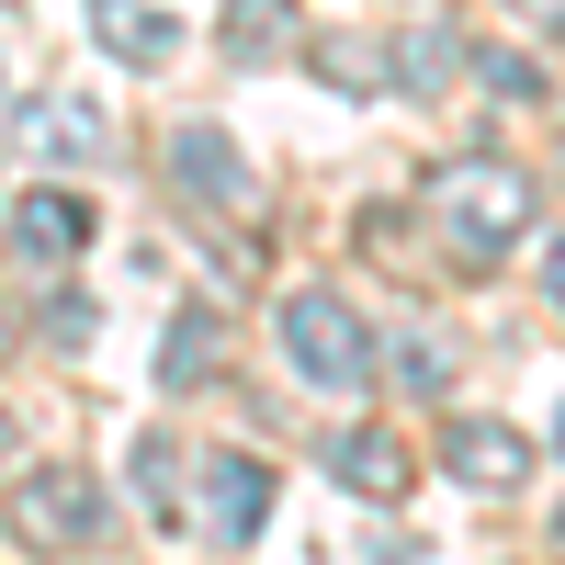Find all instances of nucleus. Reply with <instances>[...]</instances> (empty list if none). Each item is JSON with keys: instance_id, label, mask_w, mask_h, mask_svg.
<instances>
[{"instance_id": "f257e3e1", "label": "nucleus", "mask_w": 565, "mask_h": 565, "mask_svg": "<svg viewBox=\"0 0 565 565\" xmlns=\"http://www.w3.org/2000/svg\"><path fill=\"white\" fill-rule=\"evenodd\" d=\"M103 521H114V509H103V487H90L79 463H34V476L12 487V532H23L34 554H90Z\"/></svg>"}, {"instance_id": "f03ea898", "label": "nucleus", "mask_w": 565, "mask_h": 565, "mask_svg": "<svg viewBox=\"0 0 565 565\" xmlns=\"http://www.w3.org/2000/svg\"><path fill=\"white\" fill-rule=\"evenodd\" d=\"M282 351H295L306 385H328V396H362L373 385V340H362V317L340 295H295V306H282Z\"/></svg>"}, {"instance_id": "7ed1b4c3", "label": "nucleus", "mask_w": 565, "mask_h": 565, "mask_svg": "<svg viewBox=\"0 0 565 565\" xmlns=\"http://www.w3.org/2000/svg\"><path fill=\"white\" fill-rule=\"evenodd\" d=\"M430 215L452 226L463 260H487V249H509V238L532 226V181H521V170H452L441 193H430Z\"/></svg>"}, {"instance_id": "20e7f679", "label": "nucleus", "mask_w": 565, "mask_h": 565, "mask_svg": "<svg viewBox=\"0 0 565 565\" xmlns=\"http://www.w3.org/2000/svg\"><path fill=\"white\" fill-rule=\"evenodd\" d=\"M260 509H271V476H260L249 452H215V463H204V532L238 554V543L260 532Z\"/></svg>"}, {"instance_id": "39448f33", "label": "nucleus", "mask_w": 565, "mask_h": 565, "mask_svg": "<svg viewBox=\"0 0 565 565\" xmlns=\"http://www.w3.org/2000/svg\"><path fill=\"white\" fill-rule=\"evenodd\" d=\"M170 181H181L193 204H249V170H238V148H226L215 125H181V136H170Z\"/></svg>"}, {"instance_id": "423d86ee", "label": "nucleus", "mask_w": 565, "mask_h": 565, "mask_svg": "<svg viewBox=\"0 0 565 565\" xmlns=\"http://www.w3.org/2000/svg\"><path fill=\"white\" fill-rule=\"evenodd\" d=\"M79 238H90L79 193H23V204H12V249H23V260H45V271H57Z\"/></svg>"}, {"instance_id": "0eeeda50", "label": "nucleus", "mask_w": 565, "mask_h": 565, "mask_svg": "<svg viewBox=\"0 0 565 565\" xmlns=\"http://www.w3.org/2000/svg\"><path fill=\"white\" fill-rule=\"evenodd\" d=\"M215 45L238 68H260V57H282L295 45V0H226V23H215Z\"/></svg>"}, {"instance_id": "6e6552de", "label": "nucleus", "mask_w": 565, "mask_h": 565, "mask_svg": "<svg viewBox=\"0 0 565 565\" xmlns=\"http://www.w3.org/2000/svg\"><path fill=\"white\" fill-rule=\"evenodd\" d=\"M90 34H103L114 57H136V68H159L170 45H181V34H170V12H148V0H90Z\"/></svg>"}, {"instance_id": "1a4fd4ad", "label": "nucleus", "mask_w": 565, "mask_h": 565, "mask_svg": "<svg viewBox=\"0 0 565 565\" xmlns=\"http://www.w3.org/2000/svg\"><path fill=\"white\" fill-rule=\"evenodd\" d=\"M328 463H340L351 498H396V487H407V441H385V430H340V452H328Z\"/></svg>"}, {"instance_id": "9d476101", "label": "nucleus", "mask_w": 565, "mask_h": 565, "mask_svg": "<svg viewBox=\"0 0 565 565\" xmlns=\"http://www.w3.org/2000/svg\"><path fill=\"white\" fill-rule=\"evenodd\" d=\"M521 430H487V418H452V476H476V487H521Z\"/></svg>"}, {"instance_id": "9b49d317", "label": "nucleus", "mask_w": 565, "mask_h": 565, "mask_svg": "<svg viewBox=\"0 0 565 565\" xmlns=\"http://www.w3.org/2000/svg\"><path fill=\"white\" fill-rule=\"evenodd\" d=\"M23 136L57 148V159H90V148H103V114H45V103H23Z\"/></svg>"}, {"instance_id": "f8f14e48", "label": "nucleus", "mask_w": 565, "mask_h": 565, "mask_svg": "<svg viewBox=\"0 0 565 565\" xmlns=\"http://www.w3.org/2000/svg\"><path fill=\"white\" fill-rule=\"evenodd\" d=\"M204 362H215V328H204V317H181V328H170V351H159V385H204Z\"/></svg>"}, {"instance_id": "ddd939ff", "label": "nucleus", "mask_w": 565, "mask_h": 565, "mask_svg": "<svg viewBox=\"0 0 565 565\" xmlns=\"http://www.w3.org/2000/svg\"><path fill=\"white\" fill-rule=\"evenodd\" d=\"M136 487H148V509H181V452L170 441H136Z\"/></svg>"}, {"instance_id": "4468645a", "label": "nucleus", "mask_w": 565, "mask_h": 565, "mask_svg": "<svg viewBox=\"0 0 565 565\" xmlns=\"http://www.w3.org/2000/svg\"><path fill=\"white\" fill-rule=\"evenodd\" d=\"M487 90H509V103H543V68L509 57V45H487Z\"/></svg>"}, {"instance_id": "2eb2a0df", "label": "nucleus", "mask_w": 565, "mask_h": 565, "mask_svg": "<svg viewBox=\"0 0 565 565\" xmlns=\"http://www.w3.org/2000/svg\"><path fill=\"white\" fill-rule=\"evenodd\" d=\"M543 282H554V295H565V238H554V249H543Z\"/></svg>"}, {"instance_id": "dca6fc26", "label": "nucleus", "mask_w": 565, "mask_h": 565, "mask_svg": "<svg viewBox=\"0 0 565 565\" xmlns=\"http://www.w3.org/2000/svg\"><path fill=\"white\" fill-rule=\"evenodd\" d=\"M532 23H554V34H565V0H532Z\"/></svg>"}, {"instance_id": "f3484780", "label": "nucleus", "mask_w": 565, "mask_h": 565, "mask_svg": "<svg viewBox=\"0 0 565 565\" xmlns=\"http://www.w3.org/2000/svg\"><path fill=\"white\" fill-rule=\"evenodd\" d=\"M0 351H12V328H0Z\"/></svg>"}]
</instances>
